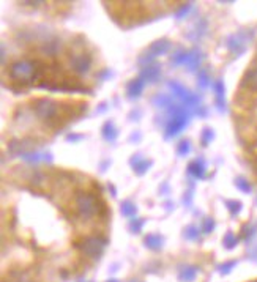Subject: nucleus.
I'll return each instance as SVG.
<instances>
[{
  "label": "nucleus",
  "mask_w": 257,
  "mask_h": 282,
  "mask_svg": "<svg viewBox=\"0 0 257 282\" xmlns=\"http://www.w3.org/2000/svg\"><path fill=\"white\" fill-rule=\"evenodd\" d=\"M191 119V112L190 109L182 108V106H170L169 108V120L166 125V137H174L180 134L186 125L190 123Z\"/></svg>",
  "instance_id": "f257e3e1"
},
{
  "label": "nucleus",
  "mask_w": 257,
  "mask_h": 282,
  "mask_svg": "<svg viewBox=\"0 0 257 282\" xmlns=\"http://www.w3.org/2000/svg\"><path fill=\"white\" fill-rule=\"evenodd\" d=\"M74 204H76L77 213L84 219H90L97 213H100V201L90 193L77 191L74 196Z\"/></svg>",
  "instance_id": "f03ea898"
},
{
  "label": "nucleus",
  "mask_w": 257,
  "mask_h": 282,
  "mask_svg": "<svg viewBox=\"0 0 257 282\" xmlns=\"http://www.w3.org/2000/svg\"><path fill=\"white\" fill-rule=\"evenodd\" d=\"M58 109H60V104L54 100L49 98H38L33 101V112L38 119L44 120L46 123H57L58 122Z\"/></svg>",
  "instance_id": "7ed1b4c3"
},
{
  "label": "nucleus",
  "mask_w": 257,
  "mask_h": 282,
  "mask_svg": "<svg viewBox=\"0 0 257 282\" xmlns=\"http://www.w3.org/2000/svg\"><path fill=\"white\" fill-rule=\"evenodd\" d=\"M37 63H38V60L15 62L10 66V77L15 82H18V84H29V82L33 80L35 73H37Z\"/></svg>",
  "instance_id": "20e7f679"
},
{
  "label": "nucleus",
  "mask_w": 257,
  "mask_h": 282,
  "mask_svg": "<svg viewBox=\"0 0 257 282\" xmlns=\"http://www.w3.org/2000/svg\"><path fill=\"white\" fill-rule=\"evenodd\" d=\"M108 246V240L103 237H89L80 243V251H82L90 258H98L103 255L104 249Z\"/></svg>",
  "instance_id": "39448f33"
},
{
  "label": "nucleus",
  "mask_w": 257,
  "mask_h": 282,
  "mask_svg": "<svg viewBox=\"0 0 257 282\" xmlns=\"http://www.w3.org/2000/svg\"><path fill=\"white\" fill-rule=\"evenodd\" d=\"M254 33H248V32H238L235 35H230V37L227 38L226 41V46L227 49L230 51V54L233 55H241L244 54V51H246V43L249 40H252Z\"/></svg>",
  "instance_id": "423d86ee"
},
{
  "label": "nucleus",
  "mask_w": 257,
  "mask_h": 282,
  "mask_svg": "<svg viewBox=\"0 0 257 282\" xmlns=\"http://www.w3.org/2000/svg\"><path fill=\"white\" fill-rule=\"evenodd\" d=\"M169 88L172 90V93L177 98H180L183 103H185V106H186V109H193V108H196L197 104H199V97L197 95H194V93H191L188 88H185L180 82H177V80H170L169 82Z\"/></svg>",
  "instance_id": "0eeeda50"
},
{
  "label": "nucleus",
  "mask_w": 257,
  "mask_h": 282,
  "mask_svg": "<svg viewBox=\"0 0 257 282\" xmlns=\"http://www.w3.org/2000/svg\"><path fill=\"white\" fill-rule=\"evenodd\" d=\"M69 66L71 69L76 73V74H85L89 73V69L92 66V57L90 54H85V52H80V54H76L69 58Z\"/></svg>",
  "instance_id": "6e6552de"
},
{
  "label": "nucleus",
  "mask_w": 257,
  "mask_h": 282,
  "mask_svg": "<svg viewBox=\"0 0 257 282\" xmlns=\"http://www.w3.org/2000/svg\"><path fill=\"white\" fill-rule=\"evenodd\" d=\"M240 88L244 93H257V65L246 69L240 80Z\"/></svg>",
  "instance_id": "1a4fd4ad"
},
{
  "label": "nucleus",
  "mask_w": 257,
  "mask_h": 282,
  "mask_svg": "<svg viewBox=\"0 0 257 282\" xmlns=\"http://www.w3.org/2000/svg\"><path fill=\"white\" fill-rule=\"evenodd\" d=\"M40 51L41 54L48 55V57H54L57 55L58 52L62 51V40H58L55 37H51L48 40H44L40 46Z\"/></svg>",
  "instance_id": "9d476101"
},
{
  "label": "nucleus",
  "mask_w": 257,
  "mask_h": 282,
  "mask_svg": "<svg viewBox=\"0 0 257 282\" xmlns=\"http://www.w3.org/2000/svg\"><path fill=\"white\" fill-rule=\"evenodd\" d=\"M141 77L142 80H147L150 84H155L161 77V66L159 65H148L141 69Z\"/></svg>",
  "instance_id": "9b49d317"
},
{
  "label": "nucleus",
  "mask_w": 257,
  "mask_h": 282,
  "mask_svg": "<svg viewBox=\"0 0 257 282\" xmlns=\"http://www.w3.org/2000/svg\"><path fill=\"white\" fill-rule=\"evenodd\" d=\"M170 41L166 40V38H162V40H156L155 43H151L150 44V48H148V52L153 55V57H159V55H164L169 52L170 49Z\"/></svg>",
  "instance_id": "f8f14e48"
},
{
  "label": "nucleus",
  "mask_w": 257,
  "mask_h": 282,
  "mask_svg": "<svg viewBox=\"0 0 257 282\" xmlns=\"http://www.w3.org/2000/svg\"><path fill=\"white\" fill-rule=\"evenodd\" d=\"M213 90H215V100H216V106L218 109L223 112L226 109V100H224V95H226V88H224V82L223 79H218L215 84H213Z\"/></svg>",
  "instance_id": "ddd939ff"
},
{
  "label": "nucleus",
  "mask_w": 257,
  "mask_h": 282,
  "mask_svg": "<svg viewBox=\"0 0 257 282\" xmlns=\"http://www.w3.org/2000/svg\"><path fill=\"white\" fill-rule=\"evenodd\" d=\"M142 91H144V80H142L141 77L131 79L130 82H128V85H126V93H128V97H130L131 100L139 98V97L142 95Z\"/></svg>",
  "instance_id": "4468645a"
},
{
  "label": "nucleus",
  "mask_w": 257,
  "mask_h": 282,
  "mask_svg": "<svg viewBox=\"0 0 257 282\" xmlns=\"http://www.w3.org/2000/svg\"><path fill=\"white\" fill-rule=\"evenodd\" d=\"M130 162L134 169V173H137V175H144L150 169L151 164H153V161H150V159H142L141 155H134Z\"/></svg>",
  "instance_id": "2eb2a0df"
},
{
  "label": "nucleus",
  "mask_w": 257,
  "mask_h": 282,
  "mask_svg": "<svg viewBox=\"0 0 257 282\" xmlns=\"http://www.w3.org/2000/svg\"><path fill=\"white\" fill-rule=\"evenodd\" d=\"M162 243H164V240H162L161 235L158 233H148L147 237L144 238V244H145V248L150 249V251H161L162 249Z\"/></svg>",
  "instance_id": "dca6fc26"
},
{
  "label": "nucleus",
  "mask_w": 257,
  "mask_h": 282,
  "mask_svg": "<svg viewBox=\"0 0 257 282\" xmlns=\"http://www.w3.org/2000/svg\"><path fill=\"white\" fill-rule=\"evenodd\" d=\"M199 266H196V265H188V266H185L182 271L179 273V280L180 282H193L196 280L197 274H199Z\"/></svg>",
  "instance_id": "f3484780"
},
{
  "label": "nucleus",
  "mask_w": 257,
  "mask_h": 282,
  "mask_svg": "<svg viewBox=\"0 0 257 282\" xmlns=\"http://www.w3.org/2000/svg\"><path fill=\"white\" fill-rule=\"evenodd\" d=\"M188 173L193 175L194 178H199V180L205 178V162L202 159H197V161L190 162Z\"/></svg>",
  "instance_id": "a211bd4d"
},
{
  "label": "nucleus",
  "mask_w": 257,
  "mask_h": 282,
  "mask_svg": "<svg viewBox=\"0 0 257 282\" xmlns=\"http://www.w3.org/2000/svg\"><path fill=\"white\" fill-rule=\"evenodd\" d=\"M101 136L104 140H108V142H114V140L119 137V129L115 128L112 122H106L101 128Z\"/></svg>",
  "instance_id": "6ab92c4d"
},
{
  "label": "nucleus",
  "mask_w": 257,
  "mask_h": 282,
  "mask_svg": "<svg viewBox=\"0 0 257 282\" xmlns=\"http://www.w3.org/2000/svg\"><path fill=\"white\" fill-rule=\"evenodd\" d=\"M201 51H197V49H193L188 52V58H186V68L190 69V71H196L197 68H199V63H201Z\"/></svg>",
  "instance_id": "aec40b11"
},
{
  "label": "nucleus",
  "mask_w": 257,
  "mask_h": 282,
  "mask_svg": "<svg viewBox=\"0 0 257 282\" xmlns=\"http://www.w3.org/2000/svg\"><path fill=\"white\" fill-rule=\"evenodd\" d=\"M186 58H188V52L183 51V49H179L177 52L172 54V57H170V65H174V66L185 65V63H186Z\"/></svg>",
  "instance_id": "412c9836"
},
{
  "label": "nucleus",
  "mask_w": 257,
  "mask_h": 282,
  "mask_svg": "<svg viewBox=\"0 0 257 282\" xmlns=\"http://www.w3.org/2000/svg\"><path fill=\"white\" fill-rule=\"evenodd\" d=\"M153 101V104L156 106V108H170L172 106V100H170V97H167V95H162V93H158V95H155V98L151 100Z\"/></svg>",
  "instance_id": "4be33fe9"
},
{
  "label": "nucleus",
  "mask_w": 257,
  "mask_h": 282,
  "mask_svg": "<svg viewBox=\"0 0 257 282\" xmlns=\"http://www.w3.org/2000/svg\"><path fill=\"white\" fill-rule=\"evenodd\" d=\"M120 211H122V215H123V216L131 218V216H134V215L137 213V207H136L131 201H125V202H122V208H120Z\"/></svg>",
  "instance_id": "5701e85b"
},
{
  "label": "nucleus",
  "mask_w": 257,
  "mask_h": 282,
  "mask_svg": "<svg viewBox=\"0 0 257 282\" xmlns=\"http://www.w3.org/2000/svg\"><path fill=\"white\" fill-rule=\"evenodd\" d=\"M212 82V77H210L208 69H199V74H197V84H199L201 88H205L210 85Z\"/></svg>",
  "instance_id": "b1692460"
},
{
  "label": "nucleus",
  "mask_w": 257,
  "mask_h": 282,
  "mask_svg": "<svg viewBox=\"0 0 257 282\" xmlns=\"http://www.w3.org/2000/svg\"><path fill=\"white\" fill-rule=\"evenodd\" d=\"M235 186L238 187L241 193H244V194H249L252 191V184L244 177H237L235 178Z\"/></svg>",
  "instance_id": "393cba45"
},
{
  "label": "nucleus",
  "mask_w": 257,
  "mask_h": 282,
  "mask_svg": "<svg viewBox=\"0 0 257 282\" xmlns=\"http://www.w3.org/2000/svg\"><path fill=\"white\" fill-rule=\"evenodd\" d=\"M237 243H238V238H237L232 232H227V233L224 235L223 244L226 246V249H233V248L237 246Z\"/></svg>",
  "instance_id": "a878e982"
},
{
  "label": "nucleus",
  "mask_w": 257,
  "mask_h": 282,
  "mask_svg": "<svg viewBox=\"0 0 257 282\" xmlns=\"http://www.w3.org/2000/svg\"><path fill=\"white\" fill-rule=\"evenodd\" d=\"M213 137H215V131H213V129L212 128H204V131L201 134V144L204 147H207L213 140Z\"/></svg>",
  "instance_id": "bb28decb"
},
{
  "label": "nucleus",
  "mask_w": 257,
  "mask_h": 282,
  "mask_svg": "<svg viewBox=\"0 0 257 282\" xmlns=\"http://www.w3.org/2000/svg\"><path fill=\"white\" fill-rule=\"evenodd\" d=\"M207 29H208V22H207L205 19H199V22L196 24V33H194L193 38H201V37H204L205 32H207Z\"/></svg>",
  "instance_id": "cd10ccee"
},
{
  "label": "nucleus",
  "mask_w": 257,
  "mask_h": 282,
  "mask_svg": "<svg viewBox=\"0 0 257 282\" xmlns=\"http://www.w3.org/2000/svg\"><path fill=\"white\" fill-rule=\"evenodd\" d=\"M185 238L186 240H191V241H194V240H197L199 238V229H197L196 226H188L185 229Z\"/></svg>",
  "instance_id": "c85d7f7f"
},
{
  "label": "nucleus",
  "mask_w": 257,
  "mask_h": 282,
  "mask_svg": "<svg viewBox=\"0 0 257 282\" xmlns=\"http://www.w3.org/2000/svg\"><path fill=\"white\" fill-rule=\"evenodd\" d=\"M226 207L230 211L232 216L238 215L240 211H241V202H238V201H226Z\"/></svg>",
  "instance_id": "c756f323"
},
{
  "label": "nucleus",
  "mask_w": 257,
  "mask_h": 282,
  "mask_svg": "<svg viewBox=\"0 0 257 282\" xmlns=\"http://www.w3.org/2000/svg\"><path fill=\"white\" fill-rule=\"evenodd\" d=\"M144 224H145V219H131L130 221V230L133 232V233H139L142 230V227H144Z\"/></svg>",
  "instance_id": "7c9ffc66"
},
{
  "label": "nucleus",
  "mask_w": 257,
  "mask_h": 282,
  "mask_svg": "<svg viewBox=\"0 0 257 282\" xmlns=\"http://www.w3.org/2000/svg\"><path fill=\"white\" fill-rule=\"evenodd\" d=\"M235 266H237V260H230V262H226V263H221L218 266V269L221 271V274H229Z\"/></svg>",
  "instance_id": "2f4dec72"
},
{
  "label": "nucleus",
  "mask_w": 257,
  "mask_h": 282,
  "mask_svg": "<svg viewBox=\"0 0 257 282\" xmlns=\"http://www.w3.org/2000/svg\"><path fill=\"white\" fill-rule=\"evenodd\" d=\"M191 151V145H190V140H182L177 147V153L180 156H186Z\"/></svg>",
  "instance_id": "473e14b6"
},
{
  "label": "nucleus",
  "mask_w": 257,
  "mask_h": 282,
  "mask_svg": "<svg viewBox=\"0 0 257 282\" xmlns=\"http://www.w3.org/2000/svg\"><path fill=\"white\" fill-rule=\"evenodd\" d=\"M215 230V219L213 218H207L204 222H202V232L205 233V235H208V233H212Z\"/></svg>",
  "instance_id": "72a5a7b5"
},
{
  "label": "nucleus",
  "mask_w": 257,
  "mask_h": 282,
  "mask_svg": "<svg viewBox=\"0 0 257 282\" xmlns=\"http://www.w3.org/2000/svg\"><path fill=\"white\" fill-rule=\"evenodd\" d=\"M191 8H193V4H185V5H182L177 11H175V18L177 19H182L183 16H186L191 11Z\"/></svg>",
  "instance_id": "f704fd0d"
},
{
  "label": "nucleus",
  "mask_w": 257,
  "mask_h": 282,
  "mask_svg": "<svg viewBox=\"0 0 257 282\" xmlns=\"http://www.w3.org/2000/svg\"><path fill=\"white\" fill-rule=\"evenodd\" d=\"M82 139V136H77V134H68L66 136V140L68 142H77V140Z\"/></svg>",
  "instance_id": "c9c22d12"
},
{
  "label": "nucleus",
  "mask_w": 257,
  "mask_h": 282,
  "mask_svg": "<svg viewBox=\"0 0 257 282\" xmlns=\"http://www.w3.org/2000/svg\"><path fill=\"white\" fill-rule=\"evenodd\" d=\"M111 76H112V73L109 71V69H104L103 73L97 74V77H100V79H106V77H111Z\"/></svg>",
  "instance_id": "e433bc0d"
},
{
  "label": "nucleus",
  "mask_w": 257,
  "mask_h": 282,
  "mask_svg": "<svg viewBox=\"0 0 257 282\" xmlns=\"http://www.w3.org/2000/svg\"><path fill=\"white\" fill-rule=\"evenodd\" d=\"M191 193H188V194H185V199H183V204L185 205H191Z\"/></svg>",
  "instance_id": "4c0bfd02"
},
{
  "label": "nucleus",
  "mask_w": 257,
  "mask_h": 282,
  "mask_svg": "<svg viewBox=\"0 0 257 282\" xmlns=\"http://www.w3.org/2000/svg\"><path fill=\"white\" fill-rule=\"evenodd\" d=\"M109 191H112V194L115 196V187H114L112 184H109Z\"/></svg>",
  "instance_id": "58836bf2"
},
{
  "label": "nucleus",
  "mask_w": 257,
  "mask_h": 282,
  "mask_svg": "<svg viewBox=\"0 0 257 282\" xmlns=\"http://www.w3.org/2000/svg\"><path fill=\"white\" fill-rule=\"evenodd\" d=\"M108 282H119V280H117V279H112V280H108Z\"/></svg>",
  "instance_id": "ea45409f"
},
{
  "label": "nucleus",
  "mask_w": 257,
  "mask_h": 282,
  "mask_svg": "<svg viewBox=\"0 0 257 282\" xmlns=\"http://www.w3.org/2000/svg\"><path fill=\"white\" fill-rule=\"evenodd\" d=\"M130 282H141V280H136V279H133V280H130Z\"/></svg>",
  "instance_id": "a19ab883"
}]
</instances>
